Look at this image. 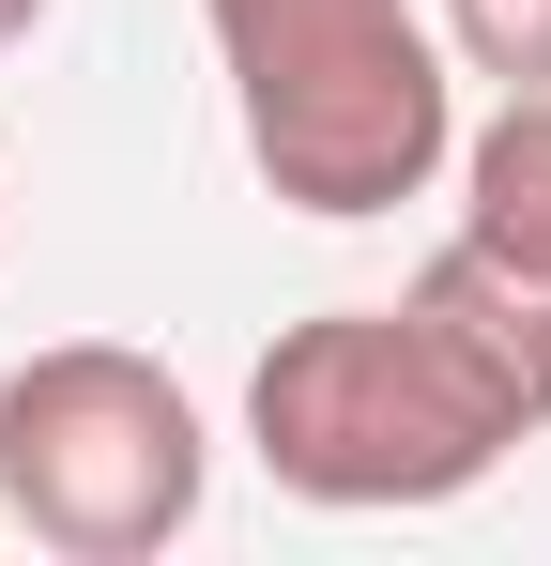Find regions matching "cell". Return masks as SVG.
<instances>
[{
  "label": "cell",
  "mask_w": 551,
  "mask_h": 566,
  "mask_svg": "<svg viewBox=\"0 0 551 566\" xmlns=\"http://www.w3.org/2000/svg\"><path fill=\"white\" fill-rule=\"evenodd\" d=\"M246 444L306 505H459L506 460V429L475 413V382L429 353L414 306H322L291 322L246 382Z\"/></svg>",
  "instance_id": "obj_2"
},
{
  "label": "cell",
  "mask_w": 551,
  "mask_h": 566,
  "mask_svg": "<svg viewBox=\"0 0 551 566\" xmlns=\"http://www.w3.org/2000/svg\"><path fill=\"white\" fill-rule=\"evenodd\" d=\"M445 62L506 77V93H551V0H445Z\"/></svg>",
  "instance_id": "obj_6"
},
{
  "label": "cell",
  "mask_w": 551,
  "mask_h": 566,
  "mask_svg": "<svg viewBox=\"0 0 551 566\" xmlns=\"http://www.w3.org/2000/svg\"><path fill=\"white\" fill-rule=\"evenodd\" d=\"M246 107V154L291 214H398L459 154V77L414 0H199Z\"/></svg>",
  "instance_id": "obj_1"
},
{
  "label": "cell",
  "mask_w": 551,
  "mask_h": 566,
  "mask_svg": "<svg viewBox=\"0 0 551 566\" xmlns=\"http://www.w3.org/2000/svg\"><path fill=\"white\" fill-rule=\"evenodd\" d=\"M215 444H199V398L123 337H62L0 382V505L77 566H154L199 521Z\"/></svg>",
  "instance_id": "obj_3"
},
{
  "label": "cell",
  "mask_w": 551,
  "mask_h": 566,
  "mask_svg": "<svg viewBox=\"0 0 551 566\" xmlns=\"http://www.w3.org/2000/svg\"><path fill=\"white\" fill-rule=\"evenodd\" d=\"M398 306L429 322V353L475 382V413H490L506 444H537V429H551V276L490 261V245L459 230V245H445L414 291H398Z\"/></svg>",
  "instance_id": "obj_4"
},
{
  "label": "cell",
  "mask_w": 551,
  "mask_h": 566,
  "mask_svg": "<svg viewBox=\"0 0 551 566\" xmlns=\"http://www.w3.org/2000/svg\"><path fill=\"white\" fill-rule=\"evenodd\" d=\"M31 15H46V0H0V46H15V31H31Z\"/></svg>",
  "instance_id": "obj_7"
},
{
  "label": "cell",
  "mask_w": 551,
  "mask_h": 566,
  "mask_svg": "<svg viewBox=\"0 0 551 566\" xmlns=\"http://www.w3.org/2000/svg\"><path fill=\"white\" fill-rule=\"evenodd\" d=\"M459 230H475L490 261L551 276V93H506L459 138Z\"/></svg>",
  "instance_id": "obj_5"
}]
</instances>
